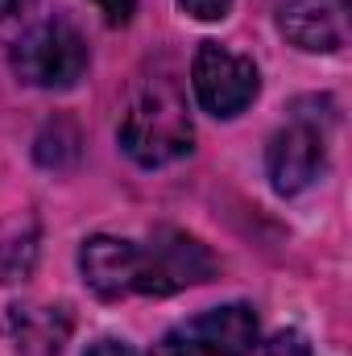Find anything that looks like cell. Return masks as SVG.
I'll list each match as a JSON object with an SVG mask.
<instances>
[{"instance_id": "1", "label": "cell", "mask_w": 352, "mask_h": 356, "mask_svg": "<svg viewBox=\"0 0 352 356\" xmlns=\"http://www.w3.org/2000/svg\"><path fill=\"white\" fill-rule=\"evenodd\" d=\"M191 141H195V124H191L182 91L170 79L141 83L120 120V149L137 166L154 170V166H170L178 158H186Z\"/></svg>"}, {"instance_id": "2", "label": "cell", "mask_w": 352, "mask_h": 356, "mask_svg": "<svg viewBox=\"0 0 352 356\" xmlns=\"http://www.w3.org/2000/svg\"><path fill=\"white\" fill-rule=\"evenodd\" d=\"M8 63H13L21 83L42 88V91H63L83 79V71H88V42L67 17H50V21H38L33 29H25L13 42Z\"/></svg>"}, {"instance_id": "3", "label": "cell", "mask_w": 352, "mask_h": 356, "mask_svg": "<svg viewBox=\"0 0 352 356\" xmlns=\"http://www.w3.org/2000/svg\"><path fill=\"white\" fill-rule=\"evenodd\" d=\"M137 253H141L137 294L166 298L186 286L211 282V273H216V257L207 253V245H199L182 228H154V236L145 245H137Z\"/></svg>"}, {"instance_id": "4", "label": "cell", "mask_w": 352, "mask_h": 356, "mask_svg": "<svg viewBox=\"0 0 352 356\" xmlns=\"http://www.w3.org/2000/svg\"><path fill=\"white\" fill-rule=\"evenodd\" d=\"M191 88H195V99L203 112L228 120V116H241L257 99L262 75H257L253 58H245L220 42H203L191 63Z\"/></svg>"}, {"instance_id": "5", "label": "cell", "mask_w": 352, "mask_h": 356, "mask_svg": "<svg viewBox=\"0 0 352 356\" xmlns=\"http://www.w3.org/2000/svg\"><path fill=\"white\" fill-rule=\"evenodd\" d=\"M323 158H328V133L319 129V116L315 112H303L294 108V116L269 137L265 145V175L269 186L278 195H298L307 191L319 170H323Z\"/></svg>"}, {"instance_id": "6", "label": "cell", "mask_w": 352, "mask_h": 356, "mask_svg": "<svg viewBox=\"0 0 352 356\" xmlns=\"http://www.w3.org/2000/svg\"><path fill=\"white\" fill-rule=\"evenodd\" d=\"M278 29L307 54H336L349 46V0H286Z\"/></svg>"}, {"instance_id": "7", "label": "cell", "mask_w": 352, "mask_h": 356, "mask_svg": "<svg viewBox=\"0 0 352 356\" xmlns=\"http://www.w3.org/2000/svg\"><path fill=\"white\" fill-rule=\"evenodd\" d=\"M0 332L17 356H58L71 340V315L50 302H13Z\"/></svg>"}, {"instance_id": "8", "label": "cell", "mask_w": 352, "mask_h": 356, "mask_svg": "<svg viewBox=\"0 0 352 356\" xmlns=\"http://www.w3.org/2000/svg\"><path fill=\"white\" fill-rule=\"evenodd\" d=\"M199 356H253L257 348V315L249 302H224L191 323H182Z\"/></svg>"}, {"instance_id": "9", "label": "cell", "mask_w": 352, "mask_h": 356, "mask_svg": "<svg viewBox=\"0 0 352 356\" xmlns=\"http://www.w3.org/2000/svg\"><path fill=\"white\" fill-rule=\"evenodd\" d=\"M137 266H141V253L125 236H88L83 249H79L83 282L99 298H129V294H137Z\"/></svg>"}, {"instance_id": "10", "label": "cell", "mask_w": 352, "mask_h": 356, "mask_svg": "<svg viewBox=\"0 0 352 356\" xmlns=\"http://www.w3.org/2000/svg\"><path fill=\"white\" fill-rule=\"evenodd\" d=\"M33 228L25 224H0V282H13L33 266Z\"/></svg>"}, {"instance_id": "11", "label": "cell", "mask_w": 352, "mask_h": 356, "mask_svg": "<svg viewBox=\"0 0 352 356\" xmlns=\"http://www.w3.org/2000/svg\"><path fill=\"white\" fill-rule=\"evenodd\" d=\"M265 356H315V353H311V340H307L298 327H282V332H273V340L265 344Z\"/></svg>"}, {"instance_id": "12", "label": "cell", "mask_w": 352, "mask_h": 356, "mask_svg": "<svg viewBox=\"0 0 352 356\" xmlns=\"http://www.w3.org/2000/svg\"><path fill=\"white\" fill-rule=\"evenodd\" d=\"M178 8L186 17H195V21H224L232 0H178Z\"/></svg>"}, {"instance_id": "13", "label": "cell", "mask_w": 352, "mask_h": 356, "mask_svg": "<svg viewBox=\"0 0 352 356\" xmlns=\"http://www.w3.org/2000/svg\"><path fill=\"white\" fill-rule=\"evenodd\" d=\"M150 356H199V348L191 344L186 327H170V332L154 344V353H150Z\"/></svg>"}, {"instance_id": "14", "label": "cell", "mask_w": 352, "mask_h": 356, "mask_svg": "<svg viewBox=\"0 0 352 356\" xmlns=\"http://www.w3.org/2000/svg\"><path fill=\"white\" fill-rule=\"evenodd\" d=\"M95 4H99V13H104L108 25H129V17L137 8V0H95Z\"/></svg>"}, {"instance_id": "15", "label": "cell", "mask_w": 352, "mask_h": 356, "mask_svg": "<svg viewBox=\"0 0 352 356\" xmlns=\"http://www.w3.org/2000/svg\"><path fill=\"white\" fill-rule=\"evenodd\" d=\"M83 356H141L133 344H125V340H112V336H104V340H95Z\"/></svg>"}, {"instance_id": "16", "label": "cell", "mask_w": 352, "mask_h": 356, "mask_svg": "<svg viewBox=\"0 0 352 356\" xmlns=\"http://www.w3.org/2000/svg\"><path fill=\"white\" fill-rule=\"evenodd\" d=\"M38 0H0V21H13V17H25Z\"/></svg>"}]
</instances>
